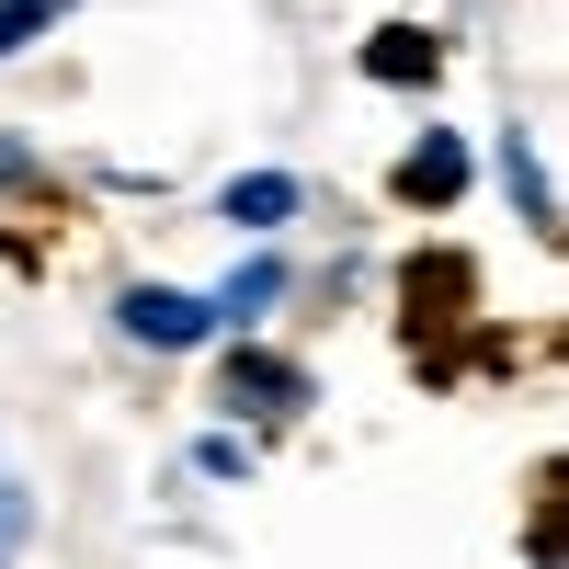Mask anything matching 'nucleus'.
<instances>
[{
    "mask_svg": "<svg viewBox=\"0 0 569 569\" xmlns=\"http://www.w3.org/2000/svg\"><path fill=\"white\" fill-rule=\"evenodd\" d=\"M114 319H126V342H160V353L217 342V308H206V297H182V284H126Z\"/></svg>",
    "mask_w": 569,
    "mask_h": 569,
    "instance_id": "f257e3e1",
    "label": "nucleus"
},
{
    "mask_svg": "<svg viewBox=\"0 0 569 569\" xmlns=\"http://www.w3.org/2000/svg\"><path fill=\"white\" fill-rule=\"evenodd\" d=\"M217 217H228V228H251V240H273V228L297 217V171H240V182L217 194Z\"/></svg>",
    "mask_w": 569,
    "mask_h": 569,
    "instance_id": "f03ea898",
    "label": "nucleus"
},
{
    "mask_svg": "<svg viewBox=\"0 0 569 569\" xmlns=\"http://www.w3.org/2000/svg\"><path fill=\"white\" fill-rule=\"evenodd\" d=\"M456 182H467V149H456L445 126H421V149L399 160V194L410 206H456Z\"/></svg>",
    "mask_w": 569,
    "mask_h": 569,
    "instance_id": "7ed1b4c3",
    "label": "nucleus"
},
{
    "mask_svg": "<svg viewBox=\"0 0 569 569\" xmlns=\"http://www.w3.org/2000/svg\"><path fill=\"white\" fill-rule=\"evenodd\" d=\"M240 399H251V410H297V399H308V376H297V365H273V353H228V410H240Z\"/></svg>",
    "mask_w": 569,
    "mask_h": 569,
    "instance_id": "20e7f679",
    "label": "nucleus"
},
{
    "mask_svg": "<svg viewBox=\"0 0 569 569\" xmlns=\"http://www.w3.org/2000/svg\"><path fill=\"white\" fill-rule=\"evenodd\" d=\"M365 69H376V80H433V34H410V23H388V34L365 46Z\"/></svg>",
    "mask_w": 569,
    "mask_h": 569,
    "instance_id": "39448f33",
    "label": "nucleus"
},
{
    "mask_svg": "<svg viewBox=\"0 0 569 569\" xmlns=\"http://www.w3.org/2000/svg\"><path fill=\"white\" fill-rule=\"evenodd\" d=\"M501 182H512V194H525V217H536V228L558 217V194H547V160L525 149V137H501Z\"/></svg>",
    "mask_w": 569,
    "mask_h": 569,
    "instance_id": "423d86ee",
    "label": "nucleus"
},
{
    "mask_svg": "<svg viewBox=\"0 0 569 569\" xmlns=\"http://www.w3.org/2000/svg\"><path fill=\"white\" fill-rule=\"evenodd\" d=\"M80 0H0V58H23V46L46 34V23H69Z\"/></svg>",
    "mask_w": 569,
    "mask_h": 569,
    "instance_id": "0eeeda50",
    "label": "nucleus"
},
{
    "mask_svg": "<svg viewBox=\"0 0 569 569\" xmlns=\"http://www.w3.org/2000/svg\"><path fill=\"white\" fill-rule=\"evenodd\" d=\"M194 467H206V479H240V467H251V445H228V433H206V445H194Z\"/></svg>",
    "mask_w": 569,
    "mask_h": 569,
    "instance_id": "6e6552de",
    "label": "nucleus"
},
{
    "mask_svg": "<svg viewBox=\"0 0 569 569\" xmlns=\"http://www.w3.org/2000/svg\"><path fill=\"white\" fill-rule=\"evenodd\" d=\"M0 182H34V160H23V149H12V137H0Z\"/></svg>",
    "mask_w": 569,
    "mask_h": 569,
    "instance_id": "1a4fd4ad",
    "label": "nucleus"
}]
</instances>
